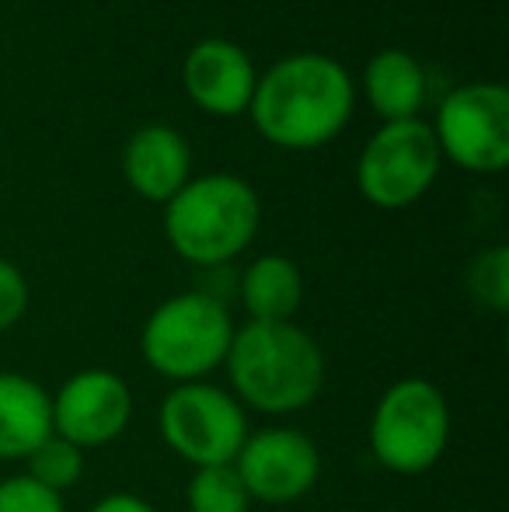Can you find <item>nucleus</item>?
I'll return each instance as SVG.
<instances>
[{
    "label": "nucleus",
    "mask_w": 509,
    "mask_h": 512,
    "mask_svg": "<svg viewBox=\"0 0 509 512\" xmlns=\"http://www.w3.org/2000/svg\"><path fill=\"white\" fill-rule=\"evenodd\" d=\"M248 112L269 143L314 150L335 140L353 115V81L332 56H286L258 77Z\"/></svg>",
    "instance_id": "nucleus-1"
},
{
    "label": "nucleus",
    "mask_w": 509,
    "mask_h": 512,
    "mask_svg": "<svg viewBox=\"0 0 509 512\" xmlns=\"http://www.w3.org/2000/svg\"><path fill=\"white\" fill-rule=\"evenodd\" d=\"M234 398L262 415H293L325 387V352L293 321H248L224 359Z\"/></svg>",
    "instance_id": "nucleus-2"
},
{
    "label": "nucleus",
    "mask_w": 509,
    "mask_h": 512,
    "mask_svg": "<svg viewBox=\"0 0 509 512\" xmlns=\"http://www.w3.org/2000/svg\"><path fill=\"white\" fill-rule=\"evenodd\" d=\"M262 206L238 175H203L185 182L164 203L168 244L192 265H224L238 258L258 234Z\"/></svg>",
    "instance_id": "nucleus-3"
},
{
    "label": "nucleus",
    "mask_w": 509,
    "mask_h": 512,
    "mask_svg": "<svg viewBox=\"0 0 509 512\" xmlns=\"http://www.w3.org/2000/svg\"><path fill=\"white\" fill-rule=\"evenodd\" d=\"M234 324L227 307L203 290L178 293L147 317L140 352L147 366L175 384H199L227 359Z\"/></svg>",
    "instance_id": "nucleus-4"
},
{
    "label": "nucleus",
    "mask_w": 509,
    "mask_h": 512,
    "mask_svg": "<svg viewBox=\"0 0 509 512\" xmlns=\"http://www.w3.org/2000/svg\"><path fill=\"white\" fill-rule=\"evenodd\" d=\"M447 394L426 377H405L381 394L370 418V450L394 474H422L447 453Z\"/></svg>",
    "instance_id": "nucleus-5"
},
{
    "label": "nucleus",
    "mask_w": 509,
    "mask_h": 512,
    "mask_svg": "<svg viewBox=\"0 0 509 512\" xmlns=\"http://www.w3.org/2000/svg\"><path fill=\"white\" fill-rule=\"evenodd\" d=\"M157 429L164 446L196 471L234 464L245 439L252 436L241 401L206 380L175 384V391L164 394L157 408Z\"/></svg>",
    "instance_id": "nucleus-6"
},
{
    "label": "nucleus",
    "mask_w": 509,
    "mask_h": 512,
    "mask_svg": "<svg viewBox=\"0 0 509 512\" xmlns=\"http://www.w3.org/2000/svg\"><path fill=\"white\" fill-rule=\"evenodd\" d=\"M440 161V143L429 122H384L363 147L360 164H356V185L367 203L381 209H405L429 192Z\"/></svg>",
    "instance_id": "nucleus-7"
},
{
    "label": "nucleus",
    "mask_w": 509,
    "mask_h": 512,
    "mask_svg": "<svg viewBox=\"0 0 509 512\" xmlns=\"http://www.w3.org/2000/svg\"><path fill=\"white\" fill-rule=\"evenodd\" d=\"M433 136L440 154L464 171H503L509 164V91L492 81L454 88L436 112Z\"/></svg>",
    "instance_id": "nucleus-8"
},
{
    "label": "nucleus",
    "mask_w": 509,
    "mask_h": 512,
    "mask_svg": "<svg viewBox=\"0 0 509 512\" xmlns=\"http://www.w3.org/2000/svg\"><path fill=\"white\" fill-rule=\"evenodd\" d=\"M234 471L245 481L252 502L265 506H286L297 502L318 485L321 453L314 439L300 429H262L245 439Z\"/></svg>",
    "instance_id": "nucleus-9"
},
{
    "label": "nucleus",
    "mask_w": 509,
    "mask_h": 512,
    "mask_svg": "<svg viewBox=\"0 0 509 512\" xmlns=\"http://www.w3.org/2000/svg\"><path fill=\"white\" fill-rule=\"evenodd\" d=\"M53 398V432L77 450L109 446L126 432L133 418L129 384L112 370H81L67 380Z\"/></svg>",
    "instance_id": "nucleus-10"
},
{
    "label": "nucleus",
    "mask_w": 509,
    "mask_h": 512,
    "mask_svg": "<svg viewBox=\"0 0 509 512\" xmlns=\"http://www.w3.org/2000/svg\"><path fill=\"white\" fill-rule=\"evenodd\" d=\"M258 74L241 46L227 39H203L185 60V91L210 115L248 112Z\"/></svg>",
    "instance_id": "nucleus-11"
},
{
    "label": "nucleus",
    "mask_w": 509,
    "mask_h": 512,
    "mask_svg": "<svg viewBox=\"0 0 509 512\" xmlns=\"http://www.w3.org/2000/svg\"><path fill=\"white\" fill-rule=\"evenodd\" d=\"M189 143L171 126H140L123 150V175L136 196L150 203H168L189 182Z\"/></svg>",
    "instance_id": "nucleus-12"
},
{
    "label": "nucleus",
    "mask_w": 509,
    "mask_h": 512,
    "mask_svg": "<svg viewBox=\"0 0 509 512\" xmlns=\"http://www.w3.org/2000/svg\"><path fill=\"white\" fill-rule=\"evenodd\" d=\"M53 436V398L39 380L0 370V460H25Z\"/></svg>",
    "instance_id": "nucleus-13"
},
{
    "label": "nucleus",
    "mask_w": 509,
    "mask_h": 512,
    "mask_svg": "<svg viewBox=\"0 0 509 512\" xmlns=\"http://www.w3.org/2000/svg\"><path fill=\"white\" fill-rule=\"evenodd\" d=\"M363 84H367L374 112L384 115L387 122L415 119L426 102V74H422L419 60L408 56L405 49H381L367 63Z\"/></svg>",
    "instance_id": "nucleus-14"
},
{
    "label": "nucleus",
    "mask_w": 509,
    "mask_h": 512,
    "mask_svg": "<svg viewBox=\"0 0 509 512\" xmlns=\"http://www.w3.org/2000/svg\"><path fill=\"white\" fill-rule=\"evenodd\" d=\"M304 300V276L286 255H262L241 276L248 321H293Z\"/></svg>",
    "instance_id": "nucleus-15"
},
{
    "label": "nucleus",
    "mask_w": 509,
    "mask_h": 512,
    "mask_svg": "<svg viewBox=\"0 0 509 512\" xmlns=\"http://www.w3.org/2000/svg\"><path fill=\"white\" fill-rule=\"evenodd\" d=\"M185 502H189V512H248L252 509V495H248L245 481L238 478L234 464L199 467L189 481Z\"/></svg>",
    "instance_id": "nucleus-16"
},
{
    "label": "nucleus",
    "mask_w": 509,
    "mask_h": 512,
    "mask_svg": "<svg viewBox=\"0 0 509 512\" xmlns=\"http://www.w3.org/2000/svg\"><path fill=\"white\" fill-rule=\"evenodd\" d=\"M28 478L39 481L42 488L63 495L67 488H74L84 478V450H77L74 443L53 436H46L32 453H28Z\"/></svg>",
    "instance_id": "nucleus-17"
},
{
    "label": "nucleus",
    "mask_w": 509,
    "mask_h": 512,
    "mask_svg": "<svg viewBox=\"0 0 509 512\" xmlns=\"http://www.w3.org/2000/svg\"><path fill=\"white\" fill-rule=\"evenodd\" d=\"M468 286L482 307L496 310V314H503L509 307V251L503 244H496V248L482 251L475 258V265L468 272Z\"/></svg>",
    "instance_id": "nucleus-18"
},
{
    "label": "nucleus",
    "mask_w": 509,
    "mask_h": 512,
    "mask_svg": "<svg viewBox=\"0 0 509 512\" xmlns=\"http://www.w3.org/2000/svg\"><path fill=\"white\" fill-rule=\"evenodd\" d=\"M0 512H63V495L42 488L28 474L0 481Z\"/></svg>",
    "instance_id": "nucleus-19"
},
{
    "label": "nucleus",
    "mask_w": 509,
    "mask_h": 512,
    "mask_svg": "<svg viewBox=\"0 0 509 512\" xmlns=\"http://www.w3.org/2000/svg\"><path fill=\"white\" fill-rule=\"evenodd\" d=\"M28 310V283L21 269L0 258V331L14 328Z\"/></svg>",
    "instance_id": "nucleus-20"
},
{
    "label": "nucleus",
    "mask_w": 509,
    "mask_h": 512,
    "mask_svg": "<svg viewBox=\"0 0 509 512\" xmlns=\"http://www.w3.org/2000/svg\"><path fill=\"white\" fill-rule=\"evenodd\" d=\"M91 512H157V509L133 492H112V495H105V499H98L95 506H91Z\"/></svg>",
    "instance_id": "nucleus-21"
}]
</instances>
